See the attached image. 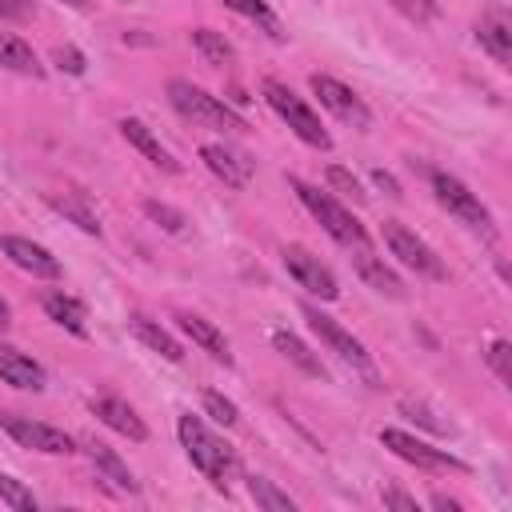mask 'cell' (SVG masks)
Instances as JSON below:
<instances>
[{"label":"cell","mask_w":512,"mask_h":512,"mask_svg":"<svg viewBox=\"0 0 512 512\" xmlns=\"http://www.w3.org/2000/svg\"><path fill=\"white\" fill-rule=\"evenodd\" d=\"M204 412L216 420V424H224V428H236L240 424V412H236V404L228 400V396H220V392H204Z\"/></svg>","instance_id":"obj_33"},{"label":"cell","mask_w":512,"mask_h":512,"mask_svg":"<svg viewBox=\"0 0 512 512\" xmlns=\"http://www.w3.org/2000/svg\"><path fill=\"white\" fill-rule=\"evenodd\" d=\"M176 320H180V332H184V336H192V344H200V348H204L212 360H220V364H232L228 340H224V332H220L212 320H204V316H196V312H180Z\"/></svg>","instance_id":"obj_18"},{"label":"cell","mask_w":512,"mask_h":512,"mask_svg":"<svg viewBox=\"0 0 512 512\" xmlns=\"http://www.w3.org/2000/svg\"><path fill=\"white\" fill-rule=\"evenodd\" d=\"M132 332L152 348V352H160L164 360H172V364H180L184 360V348H180V340L168 332V328H160L156 320H148V316H132Z\"/></svg>","instance_id":"obj_24"},{"label":"cell","mask_w":512,"mask_h":512,"mask_svg":"<svg viewBox=\"0 0 512 512\" xmlns=\"http://www.w3.org/2000/svg\"><path fill=\"white\" fill-rule=\"evenodd\" d=\"M0 504H8L16 512H36V496L16 476H4V472H0Z\"/></svg>","instance_id":"obj_29"},{"label":"cell","mask_w":512,"mask_h":512,"mask_svg":"<svg viewBox=\"0 0 512 512\" xmlns=\"http://www.w3.org/2000/svg\"><path fill=\"white\" fill-rule=\"evenodd\" d=\"M168 100H172V108H176L184 120H192V124L220 128V132H244V128H248L240 112H232L220 96L204 92V88L192 84V80H168Z\"/></svg>","instance_id":"obj_3"},{"label":"cell","mask_w":512,"mask_h":512,"mask_svg":"<svg viewBox=\"0 0 512 512\" xmlns=\"http://www.w3.org/2000/svg\"><path fill=\"white\" fill-rule=\"evenodd\" d=\"M432 508H448V512H460V504L452 496H432Z\"/></svg>","instance_id":"obj_40"},{"label":"cell","mask_w":512,"mask_h":512,"mask_svg":"<svg viewBox=\"0 0 512 512\" xmlns=\"http://www.w3.org/2000/svg\"><path fill=\"white\" fill-rule=\"evenodd\" d=\"M84 456L92 460V468L104 476V480H112L120 492H136L140 484H136V476H132V468L108 448V444H100V440H84Z\"/></svg>","instance_id":"obj_20"},{"label":"cell","mask_w":512,"mask_h":512,"mask_svg":"<svg viewBox=\"0 0 512 512\" xmlns=\"http://www.w3.org/2000/svg\"><path fill=\"white\" fill-rule=\"evenodd\" d=\"M348 252H352V264H356L360 280H364L372 292H380V296H388V300H404V284H400V276L372 252V244H364V248H348Z\"/></svg>","instance_id":"obj_14"},{"label":"cell","mask_w":512,"mask_h":512,"mask_svg":"<svg viewBox=\"0 0 512 512\" xmlns=\"http://www.w3.org/2000/svg\"><path fill=\"white\" fill-rule=\"evenodd\" d=\"M300 312H304V320H308V328L320 336V344L328 348V352H336L368 388H380V372H376V364H372V356H368V348L348 332V328H340L328 312H320L316 304H300Z\"/></svg>","instance_id":"obj_4"},{"label":"cell","mask_w":512,"mask_h":512,"mask_svg":"<svg viewBox=\"0 0 512 512\" xmlns=\"http://www.w3.org/2000/svg\"><path fill=\"white\" fill-rule=\"evenodd\" d=\"M44 312H48L52 324L68 328L72 336H84V332H88V328H84V304H80L76 296H68V292H48V296H44Z\"/></svg>","instance_id":"obj_23"},{"label":"cell","mask_w":512,"mask_h":512,"mask_svg":"<svg viewBox=\"0 0 512 512\" xmlns=\"http://www.w3.org/2000/svg\"><path fill=\"white\" fill-rule=\"evenodd\" d=\"M372 180H376V184H380V188H384L388 196H400V184H396V180H392L388 172H380V168H376V172H372Z\"/></svg>","instance_id":"obj_39"},{"label":"cell","mask_w":512,"mask_h":512,"mask_svg":"<svg viewBox=\"0 0 512 512\" xmlns=\"http://www.w3.org/2000/svg\"><path fill=\"white\" fill-rule=\"evenodd\" d=\"M400 16H408L412 24H428V20H436V12H440V4L436 0H388Z\"/></svg>","instance_id":"obj_34"},{"label":"cell","mask_w":512,"mask_h":512,"mask_svg":"<svg viewBox=\"0 0 512 512\" xmlns=\"http://www.w3.org/2000/svg\"><path fill=\"white\" fill-rule=\"evenodd\" d=\"M384 508H404V512H416V496L400 492V488H384Z\"/></svg>","instance_id":"obj_37"},{"label":"cell","mask_w":512,"mask_h":512,"mask_svg":"<svg viewBox=\"0 0 512 512\" xmlns=\"http://www.w3.org/2000/svg\"><path fill=\"white\" fill-rule=\"evenodd\" d=\"M176 432H180V444H184L192 468H200V476H204L212 488L228 492V480H232V472H236V456H232V448H228V444H224L200 416H192V412L180 416Z\"/></svg>","instance_id":"obj_1"},{"label":"cell","mask_w":512,"mask_h":512,"mask_svg":"<svg viewBox=\"0 0 512 512\" xmlns=\"http://www.w3.org/2000/svg\"><path fill=\"white\" fill-rule=\"evenodd\" d=\"M380 444L392 456H400V460H408V464H416L424 472H464V460H456L452 452L432 448V444H424V440H416V436H408L400 428H384L380 432Z\"/></svg>","instance_id":"obj_10"},{"label":"cell","mask_w":512,"mask_h":512,"mask_svg":"<svg viewBox=\"0 0 512 512\" xmlns=\"http://www.w3.org/2000/svg\"><path fill=\"white\" fill-rule=\"evenodd\" d=\"M8 324H12V312H8V304H4V300H0V332H4V328H8Z\"/></svg>","instance_id":"obj_41"},{"label":"cell","mask_w":512,"mask_h":512,"mask_svg":"<svg viewBox=\"0 0 512 512\" xmlns=\"http://www.w3.org/2000/svg\"><path fill=\"white\" fill-rule=\"evenodd\" d=\"M380 236H384L388 252H392L404 268H412L416 276H424V280H444V276H448V272H444V260H440V256H436L412 228H404L400 220H384Z\"/></svg>","instance_id":"obj_7"},{"label":"cell","mask_w":512,"mask_h":512,"mask_svg":"<svg viewBox=\"0 0 512 512\" xmlns=\"http://www.w3.org/2000/svg\"><path fill=\"white\" fill-rule=\"evenodd\" d=\"M200 160H204V168H208L216 180H224L228 188H244V184L252 180V160H248L244 152H236V148L204 144V148H200Z\"/></svg>","instance_id":"obj_13"},{"label":"cell","mask_w":512,"mask_h":512,"mask_svg":"<svg viewBox=\"0 0 512 512\" xmlns=\"http://www.w3.org/2000/svg\"><path fill=\"white\" fill-rule=\"evenodd\" d=\"M0 380L20 388V392H44L48 388V372L32 356H24L20 348H8V344H0Z\"/></svg>","instance_id":"obj_15"},{"label":"cell","mask_w":512,"mask_h":512,"mask_svg":"<svg viewBox=\"0 0 512 512\" xmlns=\"http://www.w3.org/2000/svg\"><path fill=\"white\" fill-rule=\"evenodd\" d=\"M404 412H408L412 420H420L424 428H432V432H448V424H440V420H432V412H424V408H412V404H404Z\"/></svg>","instance_id":"obj_38"},{"label":"cell","mask_w":512,"mask_h":512,"mask_svg":"<svg viewBox=\"0 0 512 512\" xmlns=\"http://www.w3.org/2000/svg\"><path fill=\"white\" fill-rule=\"evenodd\" d=\"M0 68L20 72V76H32V80H40V76H44V68H40V60H36V52H32L20 36H12V32H0Z\"/></svg>","instance_id":"obj_22"},{"label":"cell","mask_w":512,"mask_h":512,"mask_svg":"<svg viewBox=\"0 0 512 512\" xmlns=\"http://www.w3.org/2000/svg\"><path fill=\"white\" fill-rule=\"evenodd\" d=\"M312 92L320 96V104L332 112V116H340V120H348V124H356V128H368L372 124V112H368V104L348 88V84H340V80H332V76H320V72H312Z\"/></svg>","instance_id":"obj_11"},{"label":"cell","mask_w":512,"mask_h":512,"mask_svg":"<svg viewBox=\"0 0 512 512\" xmlns=\"http://www.w3.org/2000/svg\"><path fill=\"white\" fill-rule=\"evenodd\" d=\"M48 204L60 212V216H68L80 232H88V236H100V220H96V212L76 196V192H64V196H48Z\"/></svg>","instance_id":"obj_26"},{"label":"cell","mask_w":512,"mask_h":512,"mask_svg":"<svg viewBox=\"0 0 512 512\" xmlns=\"http://www.w3.org/2000/svg\"><path fill=\"white\" fill-rule=\"evenodd\" d=\"M484 360H488V368L496 372L500 384H512V344L508 340H492L488 352H484Z\"/></svg>","instance_id":"obj_32"},{"label":"cell","mask_w":512,"mask_h":512,"mask_svg":"<svg viewBox=\"0 0 512 512\" xmlns=\"http://www.w3.org/2000/svg\"><path fill=\"white\" fill-rule=\"evenodd\" d=\"M32 12H36L32 0H0V16H8V20H28Z\"/></svg>","instance_id":"obj_36"},{"label":"cell","mask_w":512,"mask_h":512,"mask_svg":"<svg viewBox=\"0 0 512 512\" xmlns=\"http://www.w3.org/2000/svg\"><path fill=\"white\" fill-rule=\"evenodd\" d=\"M0 428H4L20 448L44 452V456H68V452H76V440H72L64 428L40 424V420L20 416V412H0Z\"/></svg>","instance_id":"obj_8"},{"label":"cell","mask_w":512,"mask_h":512,"mask_svg":"<svg viewBox=\"0 0 512 512\" xmlns=\"http://www.w3.org/2000/svg\"><path fill=\"white\" fill-rule=\"evenodd\" d=\"M260 92H264L268 108H272V112H276V116H280V120H284V124H288V128H292L308 148H320V152H328V148H332V136L324 132L320 116H316V112H312V108H308V104H304L288 84H280V80H272V76H268V80L260 84Z\"/></svg>","instance_id":"obj_5"},{"label":"cell","mask_w":512,"mask_h":512,"mask_svg":"<svg viewBox=\"0 0 512 512\" xmlns=\"http://www.w3.org/2000/svg\"><path fill=\"white\" fill-rule=\"evenodd\" d=\"M192 48L200 52L204 64H216V68H224V64L236 60V48H232V44L224 40V32H216V28H192Z\"/></svg>","instance_id":"obj_25"},{"label":"cell","mask_w":512,"mask_h":512,"mask_svg":"<svg viewBox=\"0 0 512 512\" xmlns=\"http://www.w3.org/2000/svg\"><path fill=\"white\" fill-rule=\"evenodd\" d=\"M428 180H432L436 204H440L444 212H452L460 224H468V228H472V232H480L484 240H492V236H496V228H492V212L480 204V196H476L464 180H456L452 172H440V168H436Z\"/></svg>","instance_id":"obj_6"},{"label":"cell","mask_w":512,"mask_h":512,"mask_svg":"<svg viewBox=\"0 0 512 512\" xmlns=\"http://www.w3.org/2000/svg\"><path fill=\"white\" fill-rule=\"evenodd\" d=\"M56 68L68 72V76H84V52L72 48V44H60L56 48Z\"/></svg>","instance_id":"obj_35"},{"label":"cell","mask_w":512,"mask_h":512,"mask_svg":"<svg viewBox=\"0 0 512 512\" xmlns=\"http://www.w3.org/2000/svg\"><path fill=\"white\" fill-rule=\"evenodd\" d=\"M324 180H328V188H336L344 200H352V204H364V188H360V180H356L348 168L332 164V168L324 172Z\"/></svg>","instance_id":"obj_31"},{"label":"cell","mask_w":512,"mask_h":512,"mask_svg":"<svg viewBox=\"0 0 512 512\" xmlns=\"http://www.w3.org/2000/svg\"><path fill=\"white\" fill-rule=\"evenodd\" d=\"M280 260H284L288 276H292L304 292H312V296H320V300H336V296H340V284H336L332 268L320 264V256H312L304 244H284Z\"/></svg>","instance_id":"obj_9"},{"label":"cell","mask_w":512,"mask_h":512,"mask_svg":"<svg viewBox=\"0 0 512 512\" xmlns=\"http://www.w3.org/2000/svg\"><path fill=\"white\" fill-rule=\"evenodd\" d=\"M476 40H480V48H484L500 68L512 64V24H508V12H504V8H492L488 16H480Z\"/></svg>","instance_id":"obj_16"},{"label":"cell","mask_w":512,"mask_h":512,"mask_svg":"<svg viewBox=\"0 0 512 512\" xmlns=\"http://www.w3.org/2000/svg\"><path fill=\"white\" fill-rule=\"evenodd\" d=\"M236 16H244V20H252V24H260L272 40H284V28H280V20H276V12L264 4V0H224Z\"/></svg>","instance_id":"obj_28"},{"label":"cell","mask_w":512,"mask_h":512,"mask_svg":"<svg viewBox=\"0 0 512 512\" xmlns=\"http://www.w3.org/2000/svg\"><path fill=\"white\" fill-rule=\"evenodd\" d=\"M0 252H4L20 272H28V276H36V280H60V260H56L44 244H32V240H24V236H4V240H0Z\"/></svg>","instance_id":"obj_12"},{"label":"cell","mask_w":512,"mask_h":512,"mask_svg":"<svg viewBox=\"0 0 512 512\" xmlns=\"http://www.w3.org/2000/svg\"><path fill=\"white\" fill-rule=\"evenodd\" d=\"M248 496L256 500V508H264V512H296V500L288 496V492H280L272 480H264V476H252L248 480Z\"/></svg>","instance_id":"obj_27"},{"label":"cell","mask_w":512,"mask_h":512,"mask_svg":"<svg viewBox=\"0 0 512 512\" xmlns=\"http://www.w3.org/2000/svg\"><path fill=\"white\" fill-rule=\"evenodd\" d=\"M144 212H148V220H156L164 232H184L188 228V216L180 212V208H172V204H160V200H144Z\"/></svg>","instance_id":"obj_30"},{"label":"cell","mask_w":512,"mask_h":512,"mask_svg":"<svg viewBox=\"0 0 512 512\" xmlns=\"http://www.w3.org/2000/svg\"><path fill=\"white\" fill-rule=\"evenodd\" d=\"M120 136L136 148V152H144V160H152L156 168H164V172H180V164L172 160V152L148 132V124H140V120H132V116H124L120 120Z\"/></svg>","instance_id":"obj_19"},{"label":"cell","mask_w":512,"mask_h":512,"mask_svg":"<svg viewBox=\"0 0 512 512\" xmlns=\"http://www.w3.org/2000/svg\"><path fill=\"white\" fill-rule=\"evenodd\" d=\"M92 416H96L100 424H108L112 432H120V436H128V440H136V444H144V440H148L144 420H140L124 400H116V396H96V400H92Z\"/></svg>","instance_id":"obj_17"},{"label":"cell","mask_w":512,"mask_h":512,"mask_svg":"<svg viewBox=\"0 0 512 512\" xmlns=\"http://www.w3.org/2000/svg\"><path fill=\"white\" fill-rule=\"evenodd\" d=\"M272 348H276L284 360H292L304 376H316V380H324V376H328V372H324V364H320V356H316L300 336H292L288 328H276V332H272Z\"/></svg>","instance_id":"obj_21"},{"label":"cell","mask_w":512,"mask_h":512,"mask_svg":"<svg viewBox=\"0 0 512 512\" xmlns=\"http://www.w3.org/2000/svg\"><path fill=\"white\" fill-rule=\"evenodd\" d=\"M64 4H72V8H88L92 0H64Z\"/></svg>","instance_id":"obj_42"},{"label":"cell","mask_w":512,"mask_h":512,"mask_svg":"<svg viewBox=\"0 0 512 512\" xmlns=\"http://www.w3.org/2000/svg\"><path fill=\"white\" fill-rule=\"evenodd\" d=\"M288 184H292V192L300 196V204L320 220V228H324L340 248H364V244H372L368 232H364V224H360V220H356L332 192H320V188L304 184L300 176H292Z\"/></svg>","instance_id":"obj_2"}]
</instances>
